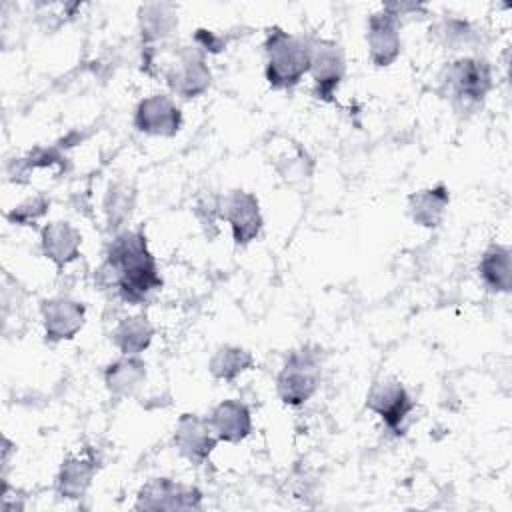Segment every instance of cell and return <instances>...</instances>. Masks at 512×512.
<instances>
[{
	"instance_id": "cell-24",
	"label": "cell",
	"mask_w": 512,
	"mask_h": 512,
	"mask_svg": "<svg viewBox=\"0 0 512 512\" xmlns=\"http://www.w3.org/2000/svg\"><path fill=\"white\" fill-rule=\"evenodd\" d=\"M48 204H50V202H48L44 196H34V198L24 200L22 204L14 206V210H10V212L6 214V218H8L12 224L28 226V224L36 222L40 216L46 214Z\"/></svg>"
},
{
	"instance_id": "cell-23",
	"label": "cell",
	"mask_w": 512,
	"mask_h": 512,
	"mask_svg": "<svg viewBox=\"0 0 512 512\" xmlns=\"http://www.w3.org/2000/svg\"><path fill=\"white\" fill-rule=\"evenodd\" d=\"M132 204H134L132 188H128V184H124V182L112 184L108 188V194H106V200H104V210H106V216H108V224L112 228L120 226L130 216Z\"/></svg>"
},
{
	"instance_id": "cell-2",
	"label": "cell",
	"mask_w": 512,
	"mask_h": 512,
	"mask_svg": "<svg viewBox=\"0 0 512 512\" xmlns=\"http://www.w3.org/2000/svg\"><path fill=\"white\" fill-rule=\"evenodd\" d=\"M264 54V74L270 88L290 90L304 78L306 72H310L312 40L274 26L266 34Z\"/></svg>"
},
{
	"instance_id": "cell-22",
	"label": "cell",
	"mask_w": 512,
	"mask_h": 512,
	"mask_svg": "<svg viewBox=\"0 0 512 512\" xmlns=\"http://www.w3.org/2000/svg\"><path fill=\"white\" fill-rule=\"evenodd\" d=\"M254 366V356L240 346L234 344H224L216 348L208 362V370L216 380L232 382L236 380L242 372L250 370Z\"/></svg>"
},
{
	"instance_id": "cell-26",
	"label": "cell",
	"mask_w": 512,
	"mask_h": 512,
	"mask_svg": "<svg viewBox=\"0 0 512 512\" xmlns=\"http://www.w3.org/2000/svg\"><path fill=\"white\" fill-rule=\"evenodd\" d=\"M220 196H202L198 202H196V216L198 220L202 222L204 230L208 236L216 234L218 228H216V220L220 218Z\"/></svg>"
},
{
	"instance_id": "cell-8",
	"label": "cell",
	"mask_w": 512,
	"mask_h": 512,
	"mask_svg": "<svg viewBox=\"0 0 512 512\" xmlns=\"http://www.w3.org/2000/svg\"><path fill=\"white\" fill-rule=\"evenodd\" d=\"M366 406L382 418L388 430H392L394 434H400L404 420L414 408V402L400 380L380 378L370 386L366 396Z\"/></svg>"
},
{
	"instance_id": "cell-16",
	"label": "cell",
	"mask_w": 512,
	"mask_h": 512,
	"mask_svg": "<svg viewBox=\"0 0 512 512\" xmlns=\"http://www.w3.org/2000/svg\"><path fill=\"white\" fill-rule=\"evenodd\" d=\"M208 424L218 442H242L252 430V416L244 402L224 400L216 404L208 416Z\"/></svg>"
},
{
	"instance_id": "cell-4",
	"label": "cell",
	"mask_w": 512,
	"mask_h": 512,
	"mask_svg": "<svg viewBox=\"0 0 512 512\" xmlns=\"http://www.w3.org/2000/svg\"><path fill=\"white\" fill-rule=\"evenodd\" d=\"M320 384V354L312 348L294 350L276 378V390L286 406H300L314 396Z\"/></svg>"
},
{
	"instance_id": "cell-10",
	"label": "cell",
	"mask_w": 512,
	"mask_h": 512,
	"mask_svg": "<svg viewBox=\"0 0 512 512\" xmlns=\"http://www.w3.org/2000/svg\"><path fill=\"white\" fill-rule=\"evenodd\" d=\"M346 72L342 48L332 40H312L310 74L314 80V94L324 102H332Z\"/></svg>"
},
{
	"instance_id": "cell-20",
	"label": "cell",
	"mask_w": 512,
	"mask_h": 512,
	"mask_svg": "<svg viewBox=\"0 0 512 512\" xmlns=\"http://www.w3.org/2000/svg\"><path fill=\"white\" fill-rule=\"evenodd\" d=\"M480 276L492 292L508 294L512 288V252L504 244H492L480 258Z\"/></svg>"
},
{
	"instance_id": "cell-12",
	"label": "cell",
	"mask_w": 512,
	"mask_h": 512,
	"mask_svg": "<svg viewBox=\"0 0 512 512\" xmlns=\"http://www.w3.org/2000/svg\"><path fill=\"white\" fill-rule=\"evenodd\" d=\"M44 334L48 342L72 340L84 326L86 308L82 302L72 300L68 296H56L44 300L40 306Z\"/></svg>"
},
{
	"instance_id": "cell-6",
	"label": "cell",
	"mask_w": 512,
	"mask_h": 512,
	"mask_svg": "<svg viewBox=\"0 0 512 512\" xmlns=\"http://www.w3.org/2000/svg\"><path fill=\"white\" fill-rule=\"evenodd\" d=\"M220 218L230 224L232 238L238 246H246L256 240L264 224L258 198L246 190H230L222 196Z\"/></svg>"
},
{
	"instance_id": "cell-7",
	"label": "cell",
	"mask_w": 512,
	"mask_h": 512,
	"mask_svg": "<svg viewBox=\"0 0 512 512\" xmlns=\"http://www.w3.org/2000/svg\"><path fill=\"white\" fill-rule=\"evenodd\" d=\"M368 54L374 66H390L402 50L400 38V14H396L390 4L382 6L378 12H372L366 26Z\"/></svg>"
},
{
	"instance_id": "cell-25",
	"label": "cell",
	"mask_w": 512,
	"mask_h": 512,
	"mask_svg": "<svg viewBox=\"0 0 512 512\" xmlns=\"http://www.w3.org/2000/svg\"><path fill=\"white\" fill-rule=\"evenodd\" d=\"M436 30H438V36L442 38V42L452 46L454 50H458L460 46H468L472 40V30L464 20H456V18L442 20Z\"/></svg>"
},
{
	"instance_id": "cell-17",
	"label": "cell",
	"mask_w": 512,
	"mask_h": 512,
	"mask_svg": "<svg viewBox=\"0 0 512 512\" xmlns=\"http://www.w3.org/2000/svg\"><path fill=\"white\" fill-rule=\"evenodd\" d=\"M44 256L54 262L58 268L68 266L80 256L82 236L70 222H50L42 228L40 234Z\"/></svg>"
},
{
	"instance_id": "cell-15",
	"label": "cell",
	"mask_w": 512,
	"mask_h": 512,
	"mask_svg": "<svg viewBox=\"0 0 512 512\" xmlns=\"http://www.w3.org/2000/svg\"><path fill=\"white\" fill-rule=\"evenodd\" d=\"M96 472H98V460L90 450L82 454L66 456L62 460V466L56 478L58 494L68 500L82 498L90 488Z\"/></svg>"
},
{
	"instance_id": "cell-19",
	"label": "cell",
	"mask_w": 512,
	"mask_h": 512,
	"mask_svg": "<svg viewBox=\"0 0 512 512\" xmlns=\"http://www.w3.org/2000/svg\"><path fill=\"white\" fill-rule=\"evenodd\" d=\"M146 380V364L140 356H122L106 366L104 384L116 398L134 396Z\"/></svg>"
},
{
	"instance_id": "cell-21",
	"label": "cell",
	"mask_w": 512,
	"mask_h": 512,
	"mask_svg": "<svg viewBox=\"0 0 512 512\" xmlns=\"http://www.w3.org/2000/svg\"><path fill=\"white\" fill-rule=\"evenodd\" d=\"M154 338V326L146 316H128L114 328L112 340L116 348L126 356H138Z\"/></svg>"
},
{
	"instance_id": "cell-1",
	"label": "cell",
	"mask_w": 512,
	"mask_h": 512,
	"mask_svg": "<svg viewBox=\"0 0 512 512\" xmlns=\"http://www.w3.org/2000/svg\"><path fill=\"white\" fill-rule=\"evenodd\" d=\"M98 280L104 286H114L128 304H142L162 288L156 260L142 230H122L114 236L98 270Z\"/></svg>"
},
{
	"instance_id": "cell-13",
	"label": "cell",
	"mask_w": 512,
	"mask_h": 512,
	"mask_svg": "<svg viewBox=\"0 0 512 512\" xmlns=\"http://www.w3.org/2000/svg\"><path fill=\"white\" fill-rule=\"evenodd\" d=\"M216 444L218 438L214 436L208 420L200 418L198 414H182L178 418L174 430V446L186 460L194 464L206 462Z\"/></svg>"
},
{
	"instance_id": "cell-5",
	"label": "cell",
	"mask_w": 512,
	"mask_h": 512,
	"mask_svg": "<svg viewBox=\"0 0 512 512\" xmlns=\"http://www.w3.org/2000/svg\"><path fill=\"white\" fill-rule=\"evenodd\" d=\"M164 78L176 96L190 100L208 90L212 74L204 52L198 46H186L174 54L172 62L164 70Z\"/></svg>"
},
{
	"instance_id": "cell-11",
	"label": "cell",
	"mask_w": 512,
	"mask_h": 512,
	"mask_svg": "<svg viewBox=\"0 0 512 512\" xmlns=\"http://www.w3.org/2000/svg\"><path fill=\"white\" fill-rule=\"evenodd\" d=\"M136 130L150 136H176L182 126V112L166 94H152L138 102L134 110Z\"/></svg>"
},
{
	"instance_id": "cell-14",
	"label": "cell",
	"mask_w": 512,
	"mask_h": 512,
	"mask_svg": "<svg viewBox=\"0 0 512 512\" xmlns=\"http://www.w3.org/2000/svg\"><path fill=\"white\" fill-rule=\"evenodd\" d=\"M138 26L144 44V52L156 50V44H164L178 28L176 6L168 2H148L138 10Z\"/></svg>"
},
{
	"instance_id": "cell-18",
	"label": "cell",
	"mask_w": 512,
	"mask_h": 512,
	"mask_svg": "<svg viewBox=\"0 0 512 512\" xmlns=\"http://www.w3.org/2000/svg\"><path fill=\"white\" fill-rule=\"evenodd\" d=\"M450 204V194L444 182L422 188L408 196V214L414 224L422 228H436L442 224Z\"/></svg>"
},
{
	"instance_id": "cell-3",
	"label": "cell",
	"mask_w": 512,
	"mask_h": 512,
	"mask_svg": "<svg viewBox=\"0 0 512 512\" xmlns=\"http://www.w3.org/2000/svg\"><path fill=\"white\" fill-rule=\"evenodd\" d=\"M444 84L456 106L474 110L484 102L492 88V68L484 58L464 56L446 66Z\"/></svg>"
},
{
	"instance_id": "cell-9",
	"label": "cell",
	"mask_w": 512,
	"mask_h": 512,
	"mask_svg": "<svg viewBox=\"0 0 512 512\" xmlns=\"http://www.w3.org/2000/svg\"><path fill=\"white\" fill-rule=\"evenodd\" d=\"M200 502L202 492L198 488L170 478H152L136 496L138 510H194L200 508Z\"/></svg>"
}]
</instances>
